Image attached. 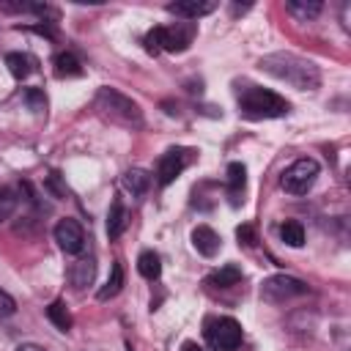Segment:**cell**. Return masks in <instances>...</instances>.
Returning a JSON list of instances; mask_svg holds the SVG:
<instances>
[{
  "instance_id": "obj_1",
  "label": "cell",
  "mask_w": 351,
  "mask_h": 351,
  "mask_svg": "<svg viewBox=\"0 0 351 351\" xmlns=\"http://www.w3.org/2000/svg\"><path fill=\"white\" fill-rule=\"evenodd\" d=\"M261 71L271 74L274 80H282L288 85H293L296 90H313L321 82V71L313 60L299 58L293 52H271L261 58Z\"/></svg>"
},
{
  "instance_id": "obj_2",
  "label": "cell",
  "mask_w": 351,
  "mask_h": 351,
  "mask_svg": "<svg viewBox=\"0 0 351 351\" xmlns=\"http://www.w3.org/2000/svg\"><path fill=\"white\" fill-rule=\"evenodd\" d=\"M291 104L274 93V90H266V88H258V85H247L239 90V112L252 118V121H261V118H282L288 115Z\"/></svg>"
},
{
  "instance_id": "obj_3",
  "label": "cell",
  "mask_w": 351,
  "mask_h": 351,
  "mask_svg": "<svg viewBox=\"0 0 351 351\" xmlns=\"http://www.w3.org/2000/svg\"><path fill=\"white\" fill-rule=\"evenodd\" d=\"M96 110H101V115H107L110 121H118V123H126V126H143L140 107L129 96H123V93H118L112 88H99Z\"/></svg>"
},
{
  "instance_id": "obj_4",
  "label": "cell",
  "mask_w": 351,
  "mask_h": 351,
  "mask_svg": "<svg viewBox=\"0 0 351 351\" xmlns=\"http://www.w3.org/2000/svg\"><path fill=\"white\" fill-rule=\"evenodd\" d=\"M318 173H321L318 162H315L313 156H302V159L291 162V165L282 170V176H280V186H282L288 195H307V192L313 189Z\"/></svg>"
},
{
  "instance_id": "obj_5",
  "label": "cell",
  "mask_w": 351,
  "mask_h": 351,
  "mask_svg": "<svg viewBox=\"0 0 351 351\" xmlns=\"http://www.w3.org/2000/svg\"><path fill=\"white\" fill-rule=\"evenodd\" d=\"M310 288L304 280L299 277H291V274H271L261 282V299L263 302H271V304H282V302H291L296 296H304Z\"/></svg>"
},
{
  "instance_id": "obj_6",
  "label": "cell",
  "mask_w": 351,
  "mask_h": 351,
  "mask_svg": "<svg viewBox=\"0 0 351 351\" xmlns=\"http://www.w3.org/2000/svg\"><path fill=\"white\" fill-rule=\"evenodd\" d=\"M206 337H208V346L214 351H236L241 346V324L236 318H211L206 324Z\"/></svg>"
},
{
  "instance_id": "obj_7",
  "label": "cell",
  "mask_w": 351,
  "mask_h": 351,
  "mask_svg": "<svg viewBox=\"0 0 351 351\" xmlns=\"http://www.w3.org/2000/svg\"><path fill=\"white\" fill-rule=\"evenodd\" d=\"M192 159H195V151H192V148H167V151L162 154V159H159V167H156V181H159V186L173 184V181L184 173V167H186Z\"/></svg>"
},
{
  "instance_id": "obj_8",
  "label": "cell",
  "mask_w": 351,
  "mask_h": 351,
  "mask_svg": "<svg viewBox=\"0 0 351 351\" xmlns=\"http://www.w3.org/2000/svg\"><path fill=\"white\" fill-rule=\"evenodd\" d=\"M52 236H55V241H58V247L63 252H69V255H82L85 252V230H82V225L77 219H71V217L60 219L55 225Z\"/></svg>"
},
{
  "instance_id": "obj_9",
  "label": "cell",
  "mask_w": 351,
  "mask_h": 351,
  "mask_svg": "<svg viewBox=\"0 0 351 351\" xmlns=\"http://www.w3.org/2000/svg\"><path fill=\"white\" fill-rule=\"evenodd\" d=\"M195 22H173L170 27H162V49L167 52H184L195 41Z\"/></svg>"
},
{
  "instance_id": "obj_10",
  "label": "cell",
  "mask_w": 351,
  "mask_h": 351,
  "mask_svg": "<svg viewBox=\"0 0 351 351\" xmlns=\"http://www.w3.org/2000/svg\"><path fill=\"white\" fill-rule=\"evenodd\" d=\"M217 8V0H176V3H167V11L181 16V19H197V16H206Z\"/></svg>"
},
{
  "instance_id": "obj_11",
  "label": "cell",
  "mask_w": 351,
  "mask_h": 351,
  "mask_svg": "<svg viewBox=\"0 0 351 351\" xmlns=\"http://www.w3.org/2000/svg\"><path fill=\"white\" fill-rule=\"evenodd\" d=\"M192 247H195L203 258H214V255L219 252V247H222V239L217 236L214 228H208V225H197V228L192 230Z\"/></svg>"
},
{
  "instance_id": "obj_12",
  "label": "cell",
  "mask_w": 351,
  "mask_h": 351,
  "mask_svg": "<svg viewBox=\"0 0 351 351\" xmlns=\"http://www.w3.org/2000/svg\"><path fill=\"white\" fill-rule=\"evenodd\" d=\"M93 277H96V263H93V258H80V261H74V263L69 266V280H71V285H74L77 291L88 288V285L93 282Z\"/></svg>"
},
{
  "instance_id": "obj_13",
  "label": "cell",
  "mask_w": 351,
  "mask_h": 351,
  "mask_svg": "<svg viewBox=\"0 0 351 351\" xmlns=\"http://www.w3.org/2000/svg\"><path fill=\"white\" fill-rule=\"evenodd\" d=\"M126 225H129V211H126V206L115 197L112 206H110V211H107V236H110V241L121 239V233L126 230Z\"/></svg>"
},
{
  "instance_id": "obj_14",
  "label": "cell",
  "mask_w": 351,
  "mask_h": 351,
  "mask_svg": "<svg viewBox=\"0 0 351 351\" xmlns=\"http://www.w3.org/2000/svg\"><path fill=\"white\" fill-rule=\"evenodd\" d=\"M5 66H8L14 80H27L36 71V58L27 55V52H8L5 55Z\"/></svg>"
},
{
  "instance_id": "obj_15",
  "label": "cell",
  "mask_w": 351,
  "mask_h": 351,
  "mask_svg": "<svg viewBox=\"0 0 351 351\" xmlns=\"http://www.w3.org/2000/svg\"><path fill=\"white\" fill-rule=\"evenodd\" d=\"M121 184H123V189H126L132 197H143V195L148 192V186H151V176H148L145 170H140V167H132V170L123 173Z\"/></svg>"
},
{
  "instance_id": "obj_16",
  "label": "cell",
  "mask_w": 351,
  "mask_h": 351,
  "mask_svg": "<svg viewBox=\"0 0 351 351\" xmlns=\"http://www.w3.org/2000/svg\"><path fill=\"white\" fill-rule=\"evenodd\" d=\"M52 66H55V77H80L82 74V66H80V60H77V55H71V52H58L55 55V60H52Z\"/></svg>"
},
{
  "instance_id": "obj_17",
  "label": "cell",
  "mask_w": 351,
  "mask_h": 351,
  "mask_svg": "<svg viewBox=\"0 0 351 351\" xmlns=\"http://www.w3.org/2000/svg\"><path fill=\"white\" fill-rule=\"evenodd\" d=\"M137 271H140V277H145V280H159V274H162V261H159V255H156L154 250L140 252V258H137Z\"/></svg>"
},
{
  "instance_id": "obj_18",
  "label": "cell",
  "mask_w": 351,
  "mask_h": 351,
  "mask_svg": "<svg viewBox=\"0 0 351 351\" xmlns=\"http://www.w3.org/2000/svg\"><path fill=\"white\" fill-rule=\"evenodd\" d=\"M121 288H123V266L115 261V263H112V269H110L107 282L99 288V299H101V302H107V299L118 296V293H121Z\"/></svg>"
},
{
  "instance_id": "obj_19",
  "label": "cell",
  "mask_w": 351,
  "mask_h": 351,
  "mask_svg": "<svg viewBox=\"0 0 351 351\" xmlns=\"http://www.w3.org/2000/svg\"><path fill=\"white\" fill-rule=\"evenodd\" d=\"M244 184H247V167L241 162H230L228 165V195L233 197V203H236V195L244 192Z\"/></svg>"
},
{
  "instance_id": "obj_20",
  "label": "cell",
  "mask_w": 351,
  "mask_h": 351,
  "mask_svg": "<svg viewBox=\"0 0 351 351\" xmlns=\"http://www.w3.org/2000/svg\"><path fill=\"white\" fill-rule=\"evenodd\" d=\"M285 8H288L296 19H302V22L315 19V16L321 14V3H318V0H288Z\"/></svg>"
},
{
  "instance_id": "obj_21",
  "label": "cell",
  "mask_w": 351,
  "mask_h": 351,
  "mask_svg": "<svg viewBox=\"0 0 351 351\" xmlns=\"http://www.w3.org/2000/svg\"><path fill=\"white\" fill-rule=\"evenodd\" d=\"M239 280H241V269H239L236 263H225L222 269H217V271L208 277V282L217 285V288H230V285H236Z\"/></svg>"
},
{
  "instance_id": "obj_22",
  "label": "cell",
  "mask_w": 351,
  "mask_h": 351,
  "mask_svg": "<svg viewBox=\"0 0 351 351\" xmlns=\"http://www.w3.org/2000/svg\"><path fill=\"white\" fill-rule=\"evenodd\" d=\"M280 239H282L288 247H302V244H304V228H302V222L285 219V222L280 225Z\"/></svg>"
},
{
  "instance_id": "obj_23",
  "label": "cell",
  "mask_w": 351,
  "mask_h": 351,
  "mask_svg": "<svg viewBox=\"0 0 351 351\" xmlns=\"http://www.w3.org/2000/svg\"><path fill=\"white\" fill-rule=\"evenodd\" d=\"M47 318H49L60 332H69V329H71V315H69V310H66V304H63L60 299H55V302L47 304Z\"/></svg>"
},
{
  "instance_id": "obj_24",
  "label": "cell",
  "mask_w": 351,
  "mask_h": 351,
  "mask_svg": "<svg viewBox=\"0 0 351 351\" xmlns=\"http://www.w3.org/2000/svg\"><path fill=\"white\" fill-rule=\"evenodd\" d=\"M16 203H19V197H16V189L14 186H0V222H5L14 211H16Z\"/></svg>"
},
{
  "instance_id": "obj_25",
  "label": "cell",
  "mask_w": 351,
  "mask_h": 351,
  "mask_svg": "<svg viewBox=\"0 0 351 351\" xmlns=\"http://www.w3.org/2000/svg\"><path fill=\"white\" fill-rule=\"evenodd\" d=\"M145 49H148L151 55L162 52V27H154V30L145 33Z\"/></svg>"
},
{
  "instance_id": "obj_26",
  "label": "cell",
  "mask_w": 351,
  "mask_h": 351,
  "mask_svg": "<svg viewBox=\"0 0 351 351\" xmlns=\"http://www.w3.org/2000/svg\"><path fill=\"white\" fill-rule=\"evenodd\" d=\"M14 313H16V302H14V296H11V293H5V291L0 288V318L14 315Z\"/></svg>"
},
{
  "instance_id": "obj_27",
  "label": "cell",
  "mask_w": 351,
  "mask_h": 351,
  "mask_svg": "<svg viewBox=\"0 0 351 351\" xmlns=\"http://www.w3.org/2000/svg\"><path fill=\"white\" fill-rule=\"evenodd\" d=\"M25 99H27V104H30L36 112H41V110L47 107V99H44L41 90H33V88H30V90H25Z\"/></svg>"
},
{
  "instance_id": "obj_28",
  "label": "cell",
  "mask_w": 351,
  "mask_h": 351,
  "mask_svg": "<svg viewBox=\"0 0 351 351\" xmlns=\"http://www.w3.org/2000/svg\"><path fill=\"white\" fill-rule=\"evenodd\" d=\"M44 186H47L55 197H66V186H60V176H58V173H49L47 181H44Z\"/></svg>"
},
{
  "instance_id": "obj_29",
  "label": "cell",
  "mask_w": 351,
  "mask_h": 351,
  "mask_svg": "<svg viewBox=\"0 0 351 351\" xmlns=\"http://www.w3.org/2000/svg\"><path fill=\"white\" fill-rule=\"evenodd\" d=\"M236 236H239V241H244L247 247H252V244H255V230H252L250 225H241V228L236 230Z\"/></svg>"
},
{
  "instance_id": "obj_30",
  "label": "cell",
  "mask_w": 351,
  "mask_h": 351,
  "mask_svg": "<svg viewBox=\"0 0 351 351\" xmlns=\"http://www.w3.org/2000/svg\"><path fill=\"white\" fill-rule=\"evenodd\" d=\"M16 351H47V348L38 343H22V346H16Z\"/></svg>"
},
{
  "instance_id": "obj_31",
  "label": "cell",
  "mask_w": 351,
  "mask_h": 351,
  "mask_svg": "<svg viewBox=\"0 0 351 351\" xmlns=\"http://www.w3.org/2000/svg\"><path fill=\"white\" fill-rule=\"evenodd\" d=\"M181 351H203V348H200L197 343H184V346H181Z\"/></svg>"
}]
</instances>
